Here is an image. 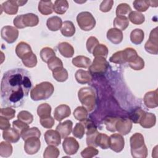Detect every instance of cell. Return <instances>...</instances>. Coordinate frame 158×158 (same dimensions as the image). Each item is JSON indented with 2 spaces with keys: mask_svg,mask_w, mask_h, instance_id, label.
I'll return each instance as SVG.
<instances>
[{
  "mask_svg": "<svg viewBox=\"0 0 158 158\" xmlns=\"http://www.w3.org/2000/svg\"><path fill=\"white\" fill-rule=\"evenodd\" d=\"M31 86V76L28 71L14 69L5 72L1 82L2 106L10 107L22 106Z\"/></svg>",
  "mask_w": 158,
  "mask_h": 158,
  "instance_id": "6da1fadb",
  "label": "cell"
},
{
  "mask_svg": "<svg viewBox=\"0 0 158 158\" xmlns=\"http://www.w3.org/2000/svg\"><path fill=\"white\" fill-rule=\"evenodd\" d=\"M131 154L134 158H146L148 156V149L144 144L142 134L135 133L130 138Z\"/></svg>",
  "mask_w": 158,
  "mask_h": 158,
  "instance_id": "7a4b0ae2",
  "label": "cell"
},
{
  "mask_svg": "<svg viewBox=\"0 0 158 158\" xmlns=\"http://www.w3.org/2000/svg\"><path fill=\"white\" fill-rule=\"evenodd\" d=\"M54 91V88L51 83L43 81L37 84L31 89L30 97L32 100L35 101L46 100L52 96Z\"/></svg>",
  "mask_w": 158,
  "mask_h": 158,
  "instance_id": "3957f363",
  "label": "cell"
},
{
  "mask_svg": "<svg viewBox=\"0 0 158 158\" xmlns=\"http://www.w3.org/2000/svg\"><path fill=\"white\" fill-rule=\"evenodd\" d=\"M78 97L80 102L88 112H91L94 110L96 99L95 92L91 88H81L78 92Z\"/></svg>",
  "mask_w": 158,
  "mask_h": 158,
  "instance_id": "277c9868",
  "label": "cell"
},
{
  "mask_svg": "<svg viewBox=\"0 0 158 158\" xmlns=\"http://www.w3.org/2000/svg\"><path fill=\"white\" fill-rule=\"evenodd\" d=\"M14 26L17 28L22 29L27 27H35L39 23L38 17L33 13H27L16 16L13 20Z\"/></svg>",
  "mask_w": 158,
  "mask_h": 158,
  "instance_id": "5b68a950",
  "label": "cell"
},
{
  "mask_svg": "<svg viewBox=\"0 0 158 158\" xmlns=\"http://www.w3.org/2000/svg\"><path fill=\"white\" fill-rule=\"evenodd\" d=\"M77 22L79 27L83 31H90L96 25V20L91 13L84 11L77 16Z\"/></svg>",
  "mask_w": 158,
  "mask_h": 158,
  "instance_id": "8992f818",
  "label": "cell"
},
{
  "mask_svg": "<svg viewBox=\"0 0 158 158\" xmlns=\"http://www.w3.org/2000/svg\"><path fill=\"white\" fill-rule=\"evenodd\" d=\"M109 67V63L106 58L95 57L93 63L89 67V72L93 75H102L106 73Z\"/></svg>",
  "mask_w": 158,
  "mask_h": 158,
  "instance_id": "52a82bcc",
  "label": "cell"
},
{
  "mask_svg": "<svg viewBox=\"0 0 158 158\" xmlns=\"http://www.w3.org/2000/svg\"><path fill=\"white\" fill-rule=\"evenodd\" d=\"M85 125V129L86 130V144L88 146L97 147L96 143V139L99 134L97 128L94 123L89 120H86L83 122Z\"/></svg>",
  "mask_w": 158,
  "mask_h": 158,
  "instance_id": "ba28073f",
  "label": "cell"
},
{
  "mask_svg": "<svg viewBox=\"0 0 158 158\" xmlns=\"http://www.w3.org/2000/svg\"><path fill=\"white\" fill-rule=\"evenodd\" d=\"M144 49L149 54L157 55L158 53L157 27L152 29L149 34V38L144 45Z\"/></svg>",
  "mask_w": 158,
  "mask_h": 158,
  "instance_id": "9c48e42d",
  "label": "cell"
},
{
  "mask_svg": "<svg viewBox=\"0 0 158 158\" xmlns=\"http://www.w3.org/2000/svg\"><path fill=\"white\" fill-rule=\"evenodd\" d=\"M19 30L16 27L6 25L2 28L1 31V38L7 43H14L19 36Z\"/></svg>",
  "mask_w": 158,
  "mask_h": 158,
  "instance_id": "30bf717a",
  "label": "cell"
},
{
  "mask_svg": "<svg viewBox=\"0 0 158 158\" xmlns=\"http://www.w3.org/2000/svg\"><path fill=\"white\" fill-rule=\"evenodd\" d=\"M41 147V142L38 137H31L25 140L24 151L28 155H33L38 152Z\"/></svg>",
  "mask_w": 158,
  "mask_h": 158,
  "instance_id": "8fae6325",
  "label": "cell"
},
{
  "mask_svg": "<svg viewBox=\"0 0 158 158\" xmlns=\"http://www.w3.org/2000/svg\"><path fill=\"white\" fill-rule=\"evenodd\" d=\"M125 146V140L122 135L114 133L109 136V148L115 152H121Z\"/></svg>",
  "mask_w": 158,
  "mask_h": 158,
  "instance_id": "7c38bea8",
  "label": "cell"
},
{
  "mask_svg": "<svg viewBox=\"0 0 158 158\" xmlns=\"http://www.w3.org/2000/svg\"><path fill=\"white\" fill-rule=\"evenodd\" d=\"M62 148L66 154L73 155L78 151L80 145L75 138L70 136L64 138L62 143Z\"/></svg>",
  "mask_w": 158,
  "mask_h": 158,
  "instance_id": "4fadbf2b",
  "label": "cell"
},
{
  "mask_svg": "<svg viewBox=\"0 0 158 158\" xmlns=\"http://www.w3.org/2000/svg\"><path fill=\"white\" fill-rule=\"evenodd\" d=\"M44 137V140L48 146H57L61 143V136L56 130H49L46 131Z\"/></svg>",
  "mask_w": 158,
  "mask_h": 158,
  "instance_id": "5bb4252c",
  "label": "cell"
},
{
  "mask_svg": "<svg viewBox=\"0 0 158 158\" xmlns=\"http://www.w3.org/2000/svg\"><path fill=\"white\" fill-rule=\"evenodd\" d=\"M132 128V122L130 119L118 118L115 124V129L122 135L129 133Z\"/></svg>",
  "mask_w": 158,
  "mask_h": 158,
  "instance_id": "9a60e30c",
  "label": "cell"
},
{
  "mask_svg": "<svg viewBox=\"0 0 158 158\" xmlns=\"http://www.w3.org/2000/svg\"><path fill=\"white\" fill-rule=\"evenodd\" d=\"M70 114L71 109L69 106L60 104L56 107L54 112V117L57 121L61 122L64 118L69 117Z\"/></svg>",
  "mask_w": 158,
  "mask_h": 158,
  "instance_id": "2e32d148",
  "label": "cell"
},
{
  "mask_svg": "<svg viewBox=\"0 0 158 158\" xmlns=\"http://www.w3.org/2000/svg\"><path fill=\"white\" fill-rule=\"evenodd\" d=\"M144 103L148 108H155L158 106L157 89L147 92L144 96Z\"/></svg>",
  "mask_w": 158,
  "mask_h": 158,
  "instance_id": "e0dca14e",
  "label": "cell"
},
{
  "mask_svg": "<svg viewBox=\"0 0 158 158\" xmlns=\"http://www.w3.org/2000/svg\"><path fill=\"white\" fill-rule=\"evenodd\" d=\"M107 38L114 44H120L123 40V33L121 30L115 28H110L107 32Z\"/></svg>",
  "mask_w": 158,
  "mask_h": 158,
  "instance_id": "ac0fdd59",
  "label": "cell"
},
{
  "mask_svg": "<svg viewBox=\"0 0 158 158\" xmlns=\"http://www.w3.org/2000/svg\"><path fill=\"white\" fill-rule=\"evenodd\" d=\"M73 123L70 120H67L62 123H59L56 127V130L59 133L62 138H65L72 132Z\"/></svg>",
  "mask_w": 158,
  "mask_h": 158,
  "instance_id": "d6986e66",
  "label": "cell"
},
{
  "mask_svg": "<svg viewBox=\"0 0 158 158\" xmlns=\"http://www.w3.org/2000/svg\"><path fill=\"white\" fill-rule=\"evenodd\" d=\"M1 10L9 15H15L17 13L19 5L17 1L9 0L4 2L1 5Z\"/></svg>",
  "mask_w": 158,
  "mask_h": 158,
  "instance_id": "ffe728a7",
  "label": "cell"
},
{
  "mask_svg": "<svg viewBox=\"0 0 158 158\" xmlns=\"http://www.w3.org/2000/svg\"><path fill=\"white\" fill-rule=\"evenodd\" d=\"M20 134L14 128H9L3 131L2 137L3 139L9 143H17L20 137Z\"/></svg>",
  "mask_w": 158,
  "mask_h": 158,
  "instance_id": "44dd1931",
  "label": "cell"
},
{
  "mask_svg": "<svg viewBox=\"0 0 158 158\" xmlns=\"http://www.w3.org/2000/svg\"><path fill=\"white\" fill-rule=\"evenodd\" d=\"M60 54L64 57L70 58L74 54V49L73 46L67 42L60 43L57 46Z\"/></svg>",
  "mask_w": 158,
  "mask_h": 158,
  "instance_id": "7402d4cb",
  "label": "cell"
},
{
  "mask_svg": "<svg viewBox=\"0 0 158 158\" xmlns=\"http://www.w3.org/2000/svg\"><path fill=\"white\" fill-rule=\"evenodd\" d=\"M75 78L77 81L81 85L86 84L91 81V74L89 71L84 70L82 69L78 70L75 75Z\"/></svg>",
  "mask_w": 158,
  "mask_h": 158,
  "instance_id": "603a6c76",
  "label": "cell"
},
{
  "mask_svg": "<svg viewBox=\"0 0 158 158\" xmlns=\"http://www.w3.org/2000/svg\"><path fill=\"white\" fill-rule=\"evenodd\" d=\"M156 122V115L150 112L145 113L144 116L140 121V125L144 128H151L153 127Z\"/></svg>",
  "mask_w": 158,
  "mask_h": 158,
  "instance_id": "cb8c5ba5",
  "label": "cell"
},
{
  "mask_svg": "<svg viewBox=\"0 0 158 158\" xmlns=\"http://www.w3.org/2000/svg\"><path fill=\"white\" fill-rule=\"evenodd\" d=\"M31 52L33 51L31 46L28 43L23 41L19 43L15 48V53L17 56L21 59Z\"/></svg>",
  "mask_w": 158,
  "mask_h": 158,
  "instance_id": "d4e9b609",
  "label": "cell"
},
{
  "mask_svg": "<svg viewBox=\"0 0 158 158\" xmlns=\"http://www.w3.org/2000/svg\"><path fill=\"white\" fill-rule=\"evenodd\" d=\"M62 21L61 18L58 16H52L48 19L46 21V26L48 28L52 31H56L61 28Z\"/></svg>",
  "mask_w": 158,
  "mask_h": 158,
  "instance_id": "484cf974",
  "label": "cell"
},
{
  "mask_svg": "<svg viewBox=\"0 0 158 158\" xmlns=\"http://www.w3.org/2000/svg\"><path fill=\"white\" fill-rule=\"evenodd\" d=\"M62 35L65 37H71L75 33V27L72 22L70 20H65L62 23L60 28Z\"/></svg>",
  "mask_w": 158,
  "mask_h": 158,
  "instance_id": "4316f807",
  "label": "cell"
},
{
  "mask_svg": "<svg viewBox=\"0 0 158 158\" xmlns=\"http://www.w3.org/2000/svg\"><path fill=\"white\" fill-rule=\"evenodd\" d=\"M73 65L78 68H89L91 64V60L89 57L84 56H78L74 57L72 61Z\"/></svg>",
  "mask_w": 158,
  "mask_h": 158,
  "instance_id": "83f0119b",
  "label": "cell"
},
{
  "mask_svg": "<svg viewBox=\"0 0 158 158\" xmlns=\"http://www.w3.org/2000/svg\"><path fill=\"white\" fill-rule=\"evenodd\" d=\"M39 12L44 15L52 14L53 10V4L51 1H40L38 7Z\"/></svg>",
  "mask_w": 158,
  "mask_h": 158,
  "instance_id": "f1b7e54d",
  "label": "cell"
},
{
  "mask_svg": "<svg viewBox=\"0 0 158 158\" xmlns=\"http://www.w3.org/2000/svg\"><path fill=\"white\" fill-rule=\"evenodd\" d=\"M144 38V33L140 28H136L131 31L130 35V39L132 43L138 45L140 44Z\"/></svg>",
  "mask_w": 158,
  "mask_h": 158,
  "instance_id": "f546056e",
  "label": "cell"
},
{
  "mask_svg": "<svg viewBox=\"0 0 158 158\" xmlns=\"http://www.w3.org/2000/svg\"><path fill=\"white\" fill-rule=\"evenodd\" d=\"M69 8V2L67 0H56L53 4V10L57 14L62 15Z\"/></svg>",
  "mask_w": 158,
  "mask_h": 158,
  "instance_id": "4dcf8cb0",
  "label": "cell"
},
{
  "mask_svg": "<svg viewBox=\"0 0 158 158\" xmlns=\"http://www.w3.org/2000/svg\"><path fill=\"white\" fill-rule=\"evenodd\" d=\"M114 27L121 31L125 30L129 25V20L126 17L117 16L113 22Z\"/></svg>",
  "mask_w": 158,
  "mask_h": 158,
  "instance_id": "1f68e13d",
  "label": "cell"
},
{
  "mask_svg": "<svg viewBox=\"0 0 158 158\" xmlns=\"http://www.w3.org/2000/svg\"><path fill=\"white\" fill-rule=\"evenodd\" d=\"M109 61L112 63L118 64H123L127 62V56L126 54L123 51H117L112 56L109 58Z\"/></svg>",
  "mask_w": 158,
  "mask_h": 158,
  "instance_id": "d6a6232c",
  "label": "cell"
},
{
  "mask_svg": "<svg viewBox=\"0 0 158 158\" xmlns=\"http://www.w3.org/2000/svg\"><path fill=\"white\" fill-rule=\"evenodd\" d=\"M128 20L135 25H141L145 21L144 15L138 11H131L128 15Z\"/></svg>",
  "mask_w": 158,
  "mask_h": 158,
  "instance_id": "836d02e7",
  "label": "cell"
},
{
  "mask_svg": "<svg viewBox=\"0 0 158 158\" xmlns=\"http://www.w3.org/2000/svg\"><path fill=\"white\" fill-rule=\"evenodd\" d=\"M96 143L102 149H107L109 148V137L104 133H99L96 139Z\"/></svg>",
  "mask_w": 158,
  "mask_h": 158,
  "instance_id": "e575fe53",
  "label": "cell"
},
{
  "mask_svg": "<svg viewBox=\"0 0 158 158\" xmlns=\"http://www.w3.org/2000/svg\"><path fill=\"white\" fill-rule=\"evenodd\" d=\"M22 62L23 65L28 68L35 67L37 64L36 56L33 52H31L23 57L22 59Z\"/></svg>",
  "mask_w": 158,
  "mask_h": 158,
  "instance_id": "d590c367",
  "label": "cell"
},
{
  "mask_svg": "<svg viewBox=\"0 0 158 158\" xmlns=\"http://www.w3.org/2000/svg\"><path fill=\"white\" fill-rule=\"evenodd\" d=\"M12 146L8 141H2L0 143V156L2 157H8L12 155Z\"/></svg>",
  "mask_w": 158,
  "mask_h": 158,
  "instance_id": "8d00e7d4",
  "label": "cell"
},
{
  "mask_svg": "<svg viewBox=\"0 0 158 158\" xmlns=\"http://www.w3.org/2000/svg\"><path fill=\"white\" fill-rule=\"evenodd\" d=\"M109 50L106 45L103 44H98L93 51V56L94 57H101L106 59Z\"/></svg>",
  "mask_w": 158,
  "mask_h": 158,
  "instance_id": "74e56055",
  "label": "cell"
},
{
  "mask_svg": "<svg viewBox=\"0 0 158 158\" xmlns=\"http://www.w3.org/2000/svg\"><path fill=\"white\" fill-rule=\"evenodd\" d=\"M37 114L40 118H44L51 116V106L48 103H43L37 108Z\"/></svg>",
  "mask_w": 158,
  "mask_h": 158,
  "instance_id": "f35d334b",
  "label": "cell"
},
{
  "mask_svg": "<svg viewBox=\"0 0 158 158\" xmlns=\"http://www.w3.org/2000/svg\"><path fill=\"white\" fill-rule=\"evenodd\" d=\"M52 77L59 82H64L68 79L69 74L67 70L63 67L52 72Z\"/></svg>",
  "mask_w": 158,
  "mask_h": 158,
  "instance_id": "ab89813d",
  "label": "cell"
},
{
  "mask_svg": "<svg viewBox=\"0 0 158 158\" xmlns=\"http://www.w3.org/2000/svg\"><path fill=\"white\" fill-rule=\"evenodd\" d=\"M88 110L83 106L77 107L73 111L74 117L80 122H84L88 117Z\"/></svg>",
  "mask_w": 158,
  "mask_h": 158,
  "instance_id": "60d3db41",
  "label": "cell"
},
{
  "mask_svg": "<svg viewBox=\"0 0 158 158\" xmlns=\"http://www.w3.org/2000/svg\"><path fill=\"white\" fill-rule=\"evenodd\" d=\"M146 112L141 108H137L134 110L129 115L130 120L134 123H139L145 115Z\"/></svg>",
  "mask_w": 158,
  "mask_h": 158,
  "instance_id": "b9f144b4",
  "label": "cell"
},
{
  "mask_svg": "<svg viewBox=\"0 0 158 158\" xmlns=\"http://www.w3.org/2000/svg\"><path fill=\"white\" fill-rule=\"evenodd\" d=\"M40 136H41V131L37 127L28 128L21 134V137L23 141L31 137L40 138Z\"/></svg>",
  "mask_w": 158,
  "mask_h": 158,
  "instance_id": "7bdbcfd3",
  "label": "cell"
},
{
  "mask_svg": "<svg viewBox=\"0 0 158 158\" xmlns=\"http://www.w3.org/2000/svg\"><path fill=\"white\" fill-rule=\"evenodd\" d=\"M40 54L42 60L46 63H48V61L53 57L56 56V53L54 51L52 48L49 47L43 48L41 50Z\"/></svg>",
  "mask_w": 158,
  "mask_h": 158,
  "instance_id": "ee69618b",
  "label": "cell"
},
{
  "mask_svg": "<svg viewBox=\"0 0 158 158\" xmlns=\"http://www.w3.org/2000/svg\"><path fill=\"white\" fill-rule=\"evenodd\" d=\"M131 11V8L128 4L121 3L116 8V15L127 17Z\"/></svg>",
  "mask_w": 158,
  "mask_h": 158,
  "instance_id": "f6af8a7d",
  "label": "cell"
},
{
  "mask_svg": "<svg viewBox=\"0 0 158 158\" xmlns=\"http://www.w3.org/2000/svg\"><path fill=\"white\" fill-rule=\"evenodd\" d=\"M60 152L55 146L49 145L44 151L43 157L44 158H57L59 156Z\"/></svg>",
  "mask_w": 158,
  "mask_h": 158,
  "instance_id": "bcb514c9",
  "label": "cell"
},
{
  "mask_svg": "<svg viewBox=\"0 0 158 158\" xmlns=\"http://www.w3.org/2000/svg\"><path fill=\"white\" fill-rule=\"evenodd\" d=\"M47 64H48V68L52 72H54L58 69L63 68V63L62 60L56 56L53 57L52 59H51Z\"/></svg>",
  "mask_w": 158,
  "mask_h": 158,
  "instance_id": "7dc6e473",
  "label": "cell"
},
{
  "mask_svg": "<svg viewBox=\"0 0 158 158\" xmlns=\"http://www.w3.org/2000/svg\"><path fill=\"white\" fill-rule=\"evenodd\" d=\"M134 8L138 12H145L149 7V2L148 0H135L133 2Z\"/></svg>",
  "mask_w": 158,
  "mask_h": 158,
  "instance_id": "c3c4849f",
  "label": "cell"
},
{
  "mask_svg": "<svg viewBox=\"0 0 158 158\" xmlns=\"http://www.w3.org/2000/svg\"><path fill=\"white\" fill-rule=\"evenodd\" d=\"M85 125L84 122L77 123L73 130V135L79 139H81L85 133Z\"/></svg>",
  "mask_w": 158,
  "mask_h": 158,
  "instance_id": "681fc988",
  "label": "cell"
},
{
  "mask_svg": "<svg viewBox=\"0 0 158 158\" xmlns=\"http://www.w3.org/2000/svg\"><path fill=\"white\" fill-rule=\"evenodd\" d=\"M119 117H106L104 120V123L106 127L107 130L114 132L116 131L115 124Z\"/></svg>",
  "mask_w": 158,
  "mask_h": 158,
  "instance_id": "f907efd6",
  "label": "cell"
},
{
  "mask_svg": "<svg viewBox=\"0 0 158 158\" xmlns=\"http://www.w3.org/2000/svg\"><path fill=\"white\" fill-rule=\"evenodd\" d=\"M128 65L135 70H141L144 67V61L141 57L138 56L133 60L130 62Z\"/></svg>",
  "mask_w": 158,
  "mask_h": 158,
  "instance_id": "816d5d0a",
  "label": "cell"
},
{
  "mask_svg": "<svg viewBox=\"0 0 158 158\" xmlns=\"http://www.w3.org/2000/svg\"><path fill=\"white\" fill-rule=\"evenodd\" d=\"M98 153L99 151L96 147L88 146L81 152V156L84 158H91L98 155Z\"/></svg>",
  "mask_w": 158,
  "mask_h": 158,
  "instance_id": "f5cc1de1",
  "label": "cell"
},
{
  "mask_svg": "<svg viewBox=\"0 0 158 158\" xmlns=\"http://www.w3.org/2000/svg\"><path fill=\"white\" fill-rule=\"evenodd\" d=\"M17 118L25 123L30 124L33 120V116L27 110H22L18 114Z\"/></svg>",
  "mask_w": 158,
  "mask_h": 158,
  "instance_id": "db71d44e",
  "label": "cell"
},
{
  "mask_svg": "<svg viewBox=\"0 0 158 158\" xmlns=\"http://www.w3.org/2000/svg\"><path fill=\"white\" fill-rule=\"evenodd\" d=\"M29 124L27 123H25L20 120H14L13 122H12V126H13V128L19 133L21 134L25 131L27 129H28L29 128Z\"/></svg>",
  "mask_w": 158,
  "mask_h": 158,
  "instance_id": "11a10c76",
  "label": "cell"
},
{
  "mask_svg": "<svg viewBox=\"0 0 158 158\" xmlns=\"http://www.w3.org/2000/svg\"><path fill=\"white\" fill-rule=\"evenodd\" d=\"M15 110L10 107H7L1 109V116L4 117L8 120H11L14 118Z\"/></svg>",
  "mask_w": 158,
  "mask_h": 158,
  "instance_id": "9f6ffc18",
  "label": "cell"
},
{
  "mask_svg": "<svg viewBox=\"0 0 158 158\" xmlns=\"http://www.w3.org/2000/svg\"><path fill=\"white\" fill-rule=\"evenodd\" d=\"M98 44H99V41L96 37L94 36L89 37L86 41V44L87 51L89 53H93V50Z\"/></svg>",
  "mask_w": 158,
  "mask_h": 158,
  "instance_id": "6f0895ef",
  "label": "cell"
},
{
  "mask_svg": "<svg viewBox=\"0 0 158 158\" xmlns=\"http://www.w3.org/2000/svg\"><path fill=\"white\" fill-rule=\"evenodd\" d=\"M40 122L42 127L45 128H51L54 124V119L51 116L40 118Z\"/></svg>",
  "mask_w": 158,
  "mask_h": 158,
  "instance_id": "680465c9",
  "label": "cell"
},
{
  "mask_svg": "<svg viewBox=\"0 0 158 158\" xmlns=\"http://www.w3.org/2000/svg\"><path fill=\"white\" fill-rule=\"evenodd\" d=\"M114 4V1L112 0H105L101 2L99 10L102 12H107L110 11Z\"/></svg>",
  "mask_w": 158,
  "mask_h": 158,
  "instance_id": "91938a15",
  "label": "cell"
},
{
  "mask_svg": "<svg viewBox=\"0 0 158 158\" xmlns=\"http://www.w3.org/2000/svg\"><path fill=\"white\" fill-rule=\"evenodd\" d=\"M9 120L7 118L0 116V128L2 130H5L10 128V124Z\"/></svg>",
  "mask_w": 158,
  "mask_h": 158,
  "instance_id": "94428289",
  "label": "cell"
},
{
  "mask_svg": "<svg viewBox=\"0 0 158 158\" xmlns=\"http://www.w3.org/2000/svg\"><path fill=\"white\" fill-rule=\"evenodd\" d=\"M149 6H151L153 7H157V4H158L157 1H149Z\"/></svg>",
  "mask_w": 158,
  "mask_h": 158,
  "instance_id": "6125c7cd",
  "label": "cell"
},
{
  "mask_svg": "<svg viewBox=\"0 0 158 158\" xmlns=\"http://www.w3.org/2000/svg\"><path fill=\"white\" fill-rule=\"evenodd\" d=\"M17 2L19 6H22L27 2V1H17Z\"/></svg>",
  "mask_w": 158,
  "mask_h": 158,
  "instance_id": "be15d7a7",
  "label": "cell"
}]
</instances>
